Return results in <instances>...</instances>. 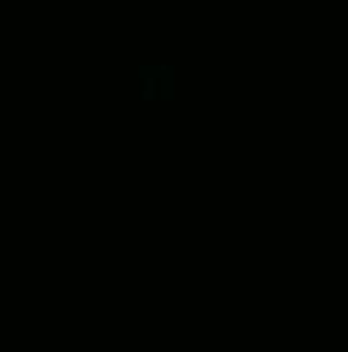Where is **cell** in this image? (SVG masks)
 I'll list each match as a JSON object with an SVG mask.
<instances>
[{"label": "cell", "instance_id": "cell-1", "mask_svg": "<svg viewBox=\"0 0 348 352\" xmlns=\"http://www.w3.org/2000/svg\"><path fill=\"white\" fill-rule=\"evenodd\" d=\"M140 83H144V96L149 100H170L174 96V70L170 65H144Z\"/></svg>", "mask_w": 348, "mask_h": 352}]
</instances>
